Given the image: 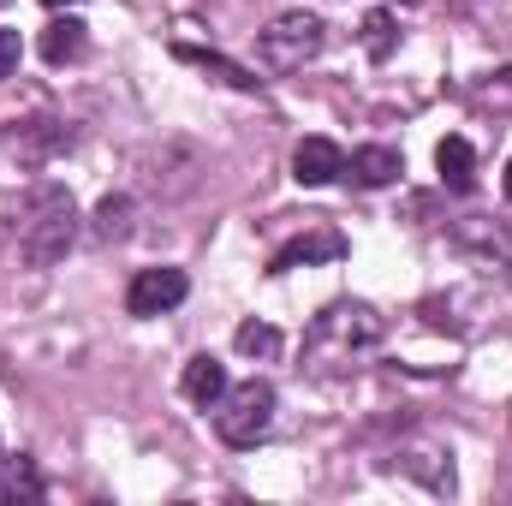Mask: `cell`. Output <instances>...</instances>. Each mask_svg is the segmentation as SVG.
I'll return each instance as SVG.
<instances>
[{
    "label": "cell",
    "instance_id": "cell-1",
    "mask_svg": "<svg viewBox=\"0 0 512 506\" xmlns=\"http://www.w3.org/2000/svg\"><path fill=\"white\" fill-rule=\"evenodd\" d=\"M382 340H387L382 310L364 304V298H340V304H328V310L310 322V334H304V370H310V376H346V370H358Z\"/></svg>",
    "mask_w": 512,
    "mask_h": 506
},
{
    "label": "cell",
    "instance_id": "cell-2",
    "mask_svg": "<svg viewBox=\"0 0 512 506\" xmlns=\"http://www.w3.org/2000/svg\"><path fill=\"white\" fill-rule=\"evenodd\" d=\"M72 239H78V203L66 191H54V185L36 191L24 221H18V256L30 268H54L60 256L72 251Z\"/></svg>",
    "mask_w": 512,
    "mask_h": 506
},
{
    "label": "cell",
    "instance_id": "cell-3",
    "mask_svg": "<svg viewBox=\"0 0 512 506\" xmlns=\"http://www.w3.org/2000/svg\"><path fill=\"white\" fill-rule=\"evenodd\" d=\"M274 387L268 381H239V387H227L221 393V405H215V435L227 441V447H256L268 429H274Z\"/></svg>",
    "mask_w": 512,
    "mask_h": 506
},
{
    "label": "cell",
    "instance_id": "cell-4",
    "mask_svg": "<svg viewBox=\"0 0 512 506\" xmlns=\"http://www.w3.org/2000/svg\"><path fill=\"white\" fill-rule=\"evenodd\" d=\"M322 42H328V30L316 12H280L268 30H256V54L268 72H298L304 60L322 54Z\"/></svg>",
    "mask_w": 512,
    "mask_h": 506
},
{
    "label": "cell",
    "instance_id": "cell-5",
    "mask_svg": "<svg viewBox=\"0 0 512 506\" xmlns=\"http://www.w3.org/2000/svg\"><path fill=\"white\" fill-rule=\"evenodd\" d=\"M0 143H6V155H12L18 167H48L54 155H66V149H72V126H66V120L36 114V120H12Z\"/></svg>",
    "mask_w": 512,
    "mask_h": 506
},
{
    "label": "cell",
    "instance_id": "cell-6",
    "mask_svg": "<svg viewBox=\"0 0 512 506\" xmlns=\"http://www.w3.org/2000/svg\"><path fill=\"white\" fill-rule=\"evenodd\" d=\"M185 292H191L185 268H143L126 292V310L131 316H167V310L185 304Z\"/></svg>",
    "mask_w": 512,
    "mask_h": 506
},
{
    "label": "cell",
    "instance_id": "cell-7",
    "mask_svg": "<svg viewBox=\"0 0 512 506\" xmlns=\"http://www.w3.org/2000/svg\"><path fill=\"white\" fill-rule=\"evenodd\" d=\"M340 256H346V233L340 227H310V233L286 239L280 251L268 256V274H292L304 262H340Z\"/></svg>",
    "mask_w": 512,
    "mask_h": 506
},
{
    "label": "cell",
    "instance_id": "cell-8",
    "mask_svg": "<svg viewBox=\"0 0 512 506\" xmlns=\"http://www.w3.org/2000/svg\"><path fill=\"white\" fill-rule=\"evenodd\" d=\"M340 173H346V149L334 137H304L292 149V179L298 185H334Z\"/></svg>",
    "mask_w": 512,
    "mask_h": 506
},
{
    "label": "cell",
    "instance_id": "cell-9",
    "mask_svg": "<svg viewBox=\"0 0 512 506\" xmlns=\"http://www.w3.org/2000/svg\"><path fill=\"white\" fill-rule=\"evenodd\" d=\"M227 387H233V381H227V364H221V358H209V352H203V358H191V364H185V376H179V393H185L191 405H203V411H215Z\"/></svg>",
    "mask_w": 512,
    "mask_h": 506
},
{
    "label": "cell",
    "instance_id": "cell-10",
    "mask_svg": "<svg viewBox=\"0 0 512 506\" xmlns=\"http://www.w3.org/2000/svg\"><path fill=\"white\" fill-rule=\"evenodd\" d=\"M346 173H352V185L382 191V185H393V179H399V149H387V143L352 149V155H346Z\"/></svg>",
    "mask_w": 512,
    "mask_h": 506
},
{
    "label": "cell",
    "instance_id": "cell-11",
    "mask_svg": "<svg viewBox=\"0 0 512 506\" xmlns=\"http://www.w3.org/2000/svg\"><path fill=\"white\" fill-rule=\"evenodd\" d=\"M435 167H441V185L447 191H477V149L465 143V137H441V149H435Z\"/></svg>",
    "mask_w": 512,
    "mask_h": 506
},
{
    "label": "cell",
    "instance_id": "cell-12",
    "mask_svg": "<svg viewBox=\"0 0 512 506\" xmlns=\"http://www.w3.org/2000/svg\"><path fill=\"white\" fill-rule=\"evenodd\" d=\"M36 48H42V60H48V66L78 60V54H84V18H72V12H66V18H54V24L42 30V42H36Z\"/></svg>",
    "mask_w": 512,
    "mask_h": 506
},
{
    "label": "cell",
    "instance_id": "cell-13",
    "mask_svg": "<svg viewBox=\"0 0 512 506\" xmlns=\"http://www.w3.org/2000/svg\"><path fill=\"white\" fill-rule=\"evenodd\" d=\"M131 215H137V209H131V197H102V203H96V227H90V233H96L102 245H120V239L131 233Z\"/></svg>",
    "mask_w": 512,
    "mask_h": 506
},
{
    "label": "cell",
    "instance_id": "cell-14",
    "mask_svg": "<svg viewBox=\"0 0 512 506\" xmlns=\"http://www.w3.org/2000/svg\"><path fill=\"white\" fill-rule=\"evenodd\" d=\"M399 465H405L411 477H423L435 495H453V459H441V453H405Z\"/></svg>",
    "mask_w": 512,
    "mask_h": 506
},
{
    "label": "cell",
    "instance_id": "cell-15",
    "mask_svg": "<svg viewBox=\"0 0 512 506\" xmlns=\"http://www.w3.org/2000/svg\"><path fill=\"white\" fill-rule=\"evenodd\" d=\"M179 60H191V66H203V72L227 78L233 90H256V84H262L256 72H245V66H233V60H221V54H197V48H179Z\"/></svg>",
    "mask_w": 512,
    "mask_h": 506
},
{
    "label": "cell",
    "instance_id": "cell-16",
    "mask_svg": "<svg viewBox=\"0 0 512 506\" xmlns=\"http://www.w3.org/2000/svg\"><path fill=\"white\" fill-rule=\"evenodd\" d=\"M233 346H239L245 358H274V352H280V334H274L268 322H239V334H233Z\"/></svg>",
    "mask_w": 512,
    "mask_h": 506
},
{
    "label": "cell",
    "instance_id": "cell-17",
    "mask_svg": "<svg viewBox=\"0 0 512 506\" xmlns=\"http://www.w3.org/2000/svg\"><path fill=\"white\" fill-rule=\"evenodd\" d=\"M36 495H42V483H36V471L24 459L0 471V501H36Z\"/></svg>",
    "mask_w": 512,
    "mask_h": 506
},
{
    "label": "cell",
    "instance_id": "cell-18",
    "mask_svg": "<svg viewBox=\"0 0 512 506\" xmlns=\"http://www.w3.org/2000/svg\"><path fill=\"white\" fill-rule=\"evenodd\" d=\"M364 48H370V60H387L393 54V18L387 12H370L364 18Z\"/></svg>",
    "mask_w": 512,
    "mask_h": 506
},
{
    "label": "cell",
    "instance_id": "cell-19",
    "mask_svg": "<svg viewBox=\"0 0 512 506\" xmlns=\"http://www.w3.org/2000/svg\"><path fill=\"white\" fill-rule=\"evenodd\" d=\"M18 60H24L18 30H0V78H18Z\"/></svg>",
    "mask_w": 512,
    "mask_h": 506
},
{
    "label": "cell",
    "instance_id": "cell-20",
    "mask_svg": "<svg viewBox=\"0 0 512 506\" xmlns=\"http://www.w3.org/2000/svg\"><path fill=\"white\" fill-rule=\"evenodd\" d=\"M501 185H507V203H512V161H507V179H501Z\"/></svg>",
    "mask_w": 512,
    "mask_h": 506
},
{
    "label": "cell",
    "instance_id": "cell-21",
    "mask_svg": "<svg viewBox=\"0 0 512 506\" xmlns=\"http://www.w3.org/2000/svg\"><path fill=\"white\" fill-rule=\"evenodd\" d=\"M48 6H72V0H48Z\"/></svg>",
    "mask_w": 512,
    "mask_h": 506
},
{
    "label": "cell",
    "instance_id": "cell-22",
    "mask_svg": "<svg viewBox=\"0 0 512 506\" xmlns=\"http://www.w3.org/2000/svg\"><path fill=\"white\" fill-rule=\"evenodd\" d=\"M0 6H6V0H0Z\"/></svg>",
    "mask_w": 512,
    "mask_h": 506
}]
</instances>
